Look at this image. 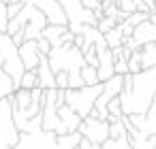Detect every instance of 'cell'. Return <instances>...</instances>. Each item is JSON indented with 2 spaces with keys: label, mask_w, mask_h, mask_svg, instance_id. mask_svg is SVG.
<instances>
[{
  "label": "cell",
  "mask_w": 156,
  "mask_h": 149,
  "mask_svg": "<svg viewBox=\"0 0 156 149\" xmlns=\"http://www.w3.org/2000/svg\"><path fill=\"white\" fill-rule=\"evenodd\" d=\"M156 94V66L141 70L137 75H124L122 77V94H120V102H122V115H143L150 104L152 98Z\"/></svg>",
  "instance_id": "1"
},
{
  "label": "cell",
  "mask_w": 156,
  "mask_h": 149,
  "mask_svg": "<svg viewBox=\"0 0 156 149\" xmlns=\"http://www.w3.org/2000/svg\"><path fill=\"white\" fill-rule=\"evenodd\" d=\"M98 94H101V83L98 85H83L79 90H64V104L71 107L83 119L92 111Z\"/></svg>",
  "instance_id": "2"
},
{
  "label": "cell",
  "mask_w": 156,
  "mask_h": 149,
  "mask_svg": "<svg viewBox=\"0 0 156 149\" xmlns=\"http://www.w3.org/2000/svg\"><path fill=\"white\" fill-rule=\"evenodd\" d=\"M77 134L81 138L90 141L92 145H103L109 138V124L101 121V119H94V117H83L79 128H77Z\"/></svg>",
  "instance_id": "3"
},
{
  "label": "cell",
  "mask_w": 156,
  "mask_h": 149,
  "mask_svg": "<svg viewBox=\"0 0 156 149\" xmlns=\"http://www.w3.org/2000/svg\"><path fill=\"white\" fill-rule=\"evenodd\" d=\"M130 126L141 136H156V107L150 104V109L143 115H128Z\"/></svg>",
  "instance_id": "4"
},
{
  "label": "cell",
  "mask_w": 156,
  "mask_h": 149,
  "mask_svg": "<svg viewBox=\"0 0 156 149\" xmlns=\"http://www.w3.org/2000/svg\"><path fill=\"white\" fill-rule=\"evenodd\" d=\"M17 56H20V62H22L24 70H37L39 60H41V53L37 49V41H24L17 47Z\"/></svg>",
  "instance_id": "5"
},
{
  "label": "cell",
  "mask_w": 156,
  "mask_h": 149,
  "mask_svg": "<svg viewBox=\"0 0 156 149\" xmlns=\"http://www.w3.org/2000/svg\"><path fill=\"white\" fill-rule=\"evenodd\" d=\"M130 41L135 43V47H143V45H150V43H156V24L152 22H141L139 26L133 28V34H130Z\"/></svg>",
  "instance_id": "6"
},
{
  "label": "cell",
  "mask_w": 156,
  "mask_h": 149,
  "mask_svg": "<svg viewBox=\"0 0 156 149\" xmlns=\"http://www.w3.org/2000/svg\"><path fill=\"white\" fill-rule=\"evenodd\" d=\"M37 87H41V90H56L54 73H51V68H49L45 56H41L39 66H37Z\"/></svg>",
  "instance_id": "7"
},
{
  "label": "cell",
  "mask_w": 156,
  "mask_h": 149,
  "mask_svg": "<svg viewBox=\"0 0 156 149\" xmlns=\"http://www.w3.org/2000/svg\"><path fill=\"white\" fill-rule=\"evenodd\" d=\"M56 113H58V119L62 121V126H64L66 134L77 132V128H79V124H81V117H79L71 107L62 104V107H58V109H56Z\"/></svg>",
  "instance_id": "8"
},
{
  "label": "cell",
  "mask_w": 156,
  "mask_h": 149,
  "mask_svg": "<svg viewBox=\"0 0 156 149\" xmlns=\"http://www.w3.org/2000/svg\"><path fill=\"white\" fill-rule=\"evenodd\" d=\"M66 32H69V26H51V24H47L43 28V32H41V39H45L49 43V47L54 49V47L62 45V36Z\"/></svg>",
  "instance_id": "9"
},
{
  "label": "cell",
  "mask_w": 156,
  "mask_h": 149,
  "mask_svg": "<svg viewBox=\"0 0 156 149\" xmlns=\"http://www.w3.org/2000/svg\"><path fill=\"white\" fill-rule=\"evenodd\" d=\"M137 56H139V62H141V70H147V68L156 66V43L139 47Z\"/></svg>",
  "instance_id": "10"
},
{
  "label": "cell",
  "mask_w": 156,
  "mask_h": 149,
  "mask_svg": "<svg viewBox=\"0 0 156 149\" xmlns=\"http://www.w3.org/2000/svg\"><path fill=\"white\" fill-rule=\"evenodd\" d=\"M17 92V83L0 68V100H5V98H11L13 94Z\"/></svg>",
  "instance_id": "11"
},
{
  "label": "cell",
  "mask_w": 156,
  "mask_h": 149,
  "mask_svg": "<svg viewBox=\"0 0 156 149\" xmlns=\"http://www.w3.org/2000/svg\"><path fill=\"white\" fill-rule=\"evenodd\" d=\"M103 39H105V45H107L111 51L124 45V36H122V30H120V26H118V24H115L109 32H105V34H103Z\"/></svg>",
  "instance_id": "12"
},
{
  "label": "cell",
  "mask_w": 156,
  "mask_h": 149,
  "mask_svg": "<svg viewBox=\"0 0 156 149\" xmlns=\"http://www.w3.org/2000/svg\"><path fill=\"white\" fill-rule=\"evenodd\" d=\"M79 77H81L83 85H98V77H96V68H94V66L83 64V66L79 68Z\"/></svg>",
  "instance_id": "13"
},
{
  "label": "cell",
  "mask_w": 156,
  "mask_h": 149,
  "mask_svg": "<svg viewBox=\"0 0 156 149\" xmlns=\"http://www.w3.org/2000/svg\"><path fill=\"white\" fill-rule=\"evenodd\" d=\"M17 87L20 90H34L37 87V70H24V75H22V79H20V83H17Z\"/></svg>",
  "instance_id": "14"
},
{
  "label": "cell",
  "mask_w": 156,
  "mask_h": 149,
  "mask_svg": "<svg viewBox=\"0 0 156 149\" xmlns=\"http://www.w3.org/2000/svg\"><path fill=\"white\" fill-rule=\"evenodd\" d=\"M124 136H126V128H124V121L120 117V119H115V121L109 124V138L118 141V138H124Z\"/></svg>",
  "instance_id": "15"
},
{
  "label": "cell",
  "mask_w": 156,
  "mask_h": 149,
  "mask_svg": "<svg viewBox=\"0 0 156 149\" xmlns=\"http://www.w3.org/2000/svg\"><path fill=\"white\" fill-rule=\"evenodd\" d=\"M105 109H107V115H109V117L120 119V117H122V102H120V96H118V98H111Z\"/></svg>",
  "instance_id": "16"
},
{
  "label": "cell",
  "mask_w": 156,
  "mask_h": 149,
  "mask_svg": "<svg viewBox=\"0 0 156 149\" xmlns=\"http://www.w3.org/2000/svg\"><path fill=\"white\" fill-rule=\"evenodd\" d=\"M126 68H128V75H137V73H141V62H139L137 51H133V53L126 58Z\"/></svg>",
  "instance_id": "17"
},
{
  "label": "cell",
  "mask_w": 156,
  "mask_h": 149,
  "mask_svg": "<svg viewBox=\"0 0 156 149\" xmlns=\"http://www.w3.org/2000/svg\"><path fill=\"white\" fill-rule=\"evenodd\" d=\"M115 24H118V22H115V19H111V17H101V19L96 22V26H94V28H96L101 34H105V32H109Z\"/></svg>",
  "instance_id": "18"
},
{
  "label": "cell",
  "mask_w": 156,
  "mask_h": 149,
  "mask_svg": "<svg viewBox=\"0 0 156 149\" xmlns=\"http://www.w3.org/2000/svg\"><path fill=\"white\" fill-rule=\"evenodd\" d=\"M54 81H56V90H69V73L64 70L54 73Z\"/></svg>",
  "instance_id": "19"
},
{
  "label": "cell",
  "mask_w": 156,
  "mask_h": 149,
  "mask_svg": "<svg viewBox=\"0 0 156 149\" xmlns=\"http://www.w3.org/2000/svg\"><path fill=\"white\" fill-rule=\"evenodd\" d=\"M7 24H9V17H7V5L0 2V34H5Z\"/></svg>",
  "instance_id": "20"
},
{
  "label": "cell",
  "mask_w": 156,
  "mask_h": 149,
  "mask_svg": "<svg viewBox=\"0 0 156 149\" xmlns=\"http://www.w3.org/2000/svg\"><path fill=\"white\" fill-rule=\"evenodd\" d=\"M22 7H24V5H20V2H9V5H7V17L13 19V17L22 11Z\"/></svg>",
  "instance_id": "21"
},
{
  "label": "cell",
  "mask_w": 156,
  "mask_h": 149,
  "mask_svg": "<svg viewBox=\"0 0 156 149\" xmlns=\"http://www.w3.org/2000/svg\"><path fill=\"white\" fill-rule=\"evenodd\" d=\"M37 49H39L41 56H47V53L51 51V47H49V43H47L45 39H39V41H37Z\"/></svg>",
  "instance_id": "22"
},
{
  "label": "cell",
  "mask_w": 156,
  "mask_h": 149,
  "mask_svg": "<svg viewBox=\"0 0 156 149\" xmlns=\"http://www.w3.org/2000/svg\"><path fill=\"white\" fill-rule=\"evenodd\" d=\"M141 2H143V5H145V7L152 11V13L156 11V0H141Z\"/></svg>",
  "instance_id": "23"
},
{
  "label": "cell",
  "mask_w": 156,
  "mask_h": 149,
  "mask_svg": "<svg viewBox=\"0 0 156 149\" xmlns=\"http://www.w3.org/2000/svg\"><path fill=\"white\" fill-rule=\"evenodd\" d=\"M152 107H156V94H154V98H152Z\"/></svg>",
  "instance_id": "24"
},
{
  "label": "cell",
  "mask_w": 156,
  "mask_h": 149,
  "mask_svg": "<svg viewBox=\"0 0 156 149\" xmlns=\"http://www.w3.org/2000/svg\"><path fill=\"white\" fill-rule=\"evenodd\" d=\"M92 149H101V145H92Z\"/></svg>",
  "instance_id": "25"
},
{
  "label": "cell",
  "mask_w": 156,
  "mask_h": 149,
  "mask_svg": "<svg viewBox=\"0 0 156 149\" xmlns=\"http://www.w3.org/2000/svg\"><path fill=\"white\" fill-rule=\"evenodd\" d=\"M0 2H5V5H9V0H0Z\"/></svg>",
  "instance_id": "26"
},
{
  "label": "cell",
  "mask_w": 156,
  "mask_h": 149,
  "mask_svg": "<svg viewBox=\"0 0 156 149\" xmlns=\"http://www.w3.org/2000/svg\"><path fill=\"white\" fill-rule=\"evenodd\" d=\"M75 149H77V147H75Z\"/></svg>",
  "instance_id": "27"
}]
</instances>
